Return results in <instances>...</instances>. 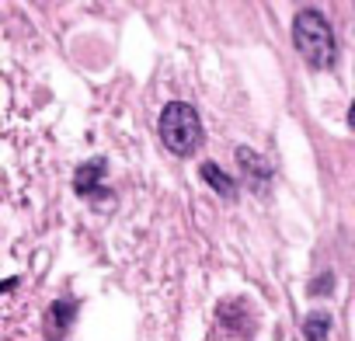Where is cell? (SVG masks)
<instances>
[{
  "label": "cell",
  "instance_id": "cell-2",
  "mask_svg": "<svg viewBox=\"0 0 355 341\" xmlns=\"http://www.w3.org/2000/svg\"><path fill=\"white\" fill-rule=\"evenodd\" d=\"M157 132H160V143L174 157H192L202 146V119L189 101L164 105V112L157 119Z\"/></svg>",
  "mask_w": 355,
  "mask_h": 341
},
{
  "label": "cell",
  "instance_id": "cell-9",
  "mask_svg": "<svg viewBox=\"0 0 355 341\" xmlns=\"http://www.w3.org/2000/svg\"><path fill=\"white\" fill-rule=\"evenodd\" d=\"M348 129H352V132H355V101H352V105H348Z\"/></svg>",
  "mask_w": 355,
  "mask_h": 341
},
{
  "label": "cell",
  "instance_id": "cell-8",
  "mask_svg": "<svg viewBox=\"0 0 355 341\" xmlns=\"http://www.w3.org/2000/svg\"><path fill=\"white\" fill-rule=\"evenodd\" d=\"M331 289H334V272H324L320 279H313V282L306 286L310 296H324V292H331Z\"/></svg>",
  "mask_w": 355,
  "mask_h": 341
},
{
  "label": "cell",
  "instance_id": "cell-7",
  "mask_svg": "<svg viewBox=\"0 0 355 341\" xmlns=\"http://www.w3.org/2000/svg\"><path fill=\"white\" fill-rule=\"evenodd\" d=\"M237 160H241V167L248 170V178H251V175H258V178H261V185L268 182V175H272V170H268V164H265V160H261L254 150H248V146H237Z\"/></svg>",
  "mask_w": 355,
  "mask_h": 341
},
{
  "label": "cell",
  "instance_id": "cell-5",
  "mask_svg": "<svg viewBox=\"0 0 355 341\" xmlns=\"http://www.w3.org/2000/svg\"><path fill=\"white\" fill-rule=\"evenodd\" d=\"M202 182H206L220 199H227V202H234V199H237V182L227 175V170H220L216 164H202Z\"/></svg>",
  "mask_w": 355,
  "mask_h": 341
},
{
  "label": "cell",
  "instance_id": "cell-1",
  "mask_svg": "<svg viewBox=\"0 0 355 341\" xmlns=\"http://www.w3.org/2000/svg\"><path fill=\"white\" fill-rule=\"evenodd\" d=\"M293 46L313 70H331L338 63V42H334L331 21L313 8H306L293 18Z\"/></svg>",
  "mask_w": 355,
  "mask_h": 341
},
{
  "label": "cell",
  "instance_id": "cell-6",
  "mask_svg": "<svg viewBox=\"0 0 355 341\" xmlns=\"http://www.w3.org/2000/svg\"><path fill=\"white\" fill-rule=\"evenodd\" d=\"M327 334H331V313H324V310L306 313V320H303V338H306V341H324Z\"/></svg>",
  "mask_w": 355,
  "mask_h": 341
},
{
  "label": "cell",
  "instance_id": "cell-3",
  "mask_svg": "<svg viewBox=\"0 0 355 341\" xmlns=\"http://www.w3.org/2000/svg\"><path fill=\"white\" fill-rule=\"evenodd\" d=\"M73 317H77V299H73V296L56 299V303L46 310V320H42L46 341H63L67 331H70V324H73Z\"/></svg>",
  "mask_w": 355,
  "mask_h": 341
},
{
  "label": "cell",
  "instance_id": "cell-4",
  "mask_svg": "<svg viewBox=\"0 0 355 341\" xmlns=\"http://www.w3.org/2000/svg\"><path fill=\"white\" fill-rule=\"evenodd\" d=\"M101 175H105V160L101 157H94V160H87L77 175H73V189L80 192V195H87V199H94L105 185H101Z\"/></svg>",
  "mask_w": 355,
  "mask_h": 341
}]
</instances>
